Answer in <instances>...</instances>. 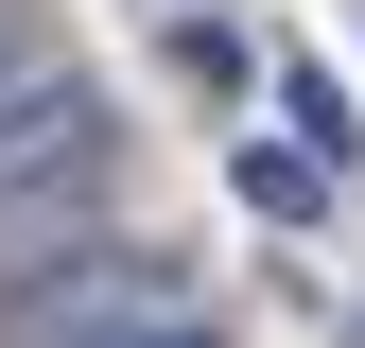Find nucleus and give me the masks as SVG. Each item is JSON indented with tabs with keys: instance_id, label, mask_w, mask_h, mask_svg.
I'll return each mask as SVG.
<instances>
[{
	"instance_id": "f257e3e1",
	"label": "nucleus",
	"mask_w": 365,
	"mask_h": 348,
	"mask_svg": "<svg viewBox=\"0 0 365 348\" xmlns=\"http://www.w3.org/2000/svg\"><path fill=\"white\" fill-rule=\"evenodd\" d=\"M105 174H122V105L87 70H18L0 87V244L53 227V209H87Z\"/></svg>"
},
{
	"instance_id": "f03ea898",
	"label": "nucleus",
	"mask_w": 365,
	"mask_h": 348,
	"mask_svg": "<svg viewBox=\"0 0 365 348\" xmlns=\"http://www.w3.org/2000/svg\"><path fill=\"white\" fill-rule=\"evenodd\" d=\"M174 87H209V105H244V87H279V53H261L226 0H174Z\"/></svg>"
},
{
	"instance_id": "7ed1b4c3",
	"label": "nucleus",
	"mask_w": 365,
	"mask_h": 348,
	"mask_svg": "<svg viewBox=\"0 0 365 348\" xmlns=\"http://www.w3.org/2000/svg\"><path fill=\"white\" fill-rule=\"evenodd\" d=\"M18 348H226L192 296H122V314H53V331H18Z\"/></svg>"
},
{
	"instance_id": "20e7f679",
	"label": "nucleus",
	"mask_w": 365,
	"mask_h": 348,
	"mask_svg": "<svg viewBox=\"0 0 365 348\" xmlns=\"http://www.w3.org/2000/svg\"><path fill=\"white\" fill-rule=\"evenodd\" d=\"M226 174H244V209H261V227H313V209H331V157H313L296 122H279V140H244Z\"/></svg>"
},
{
	"instance_id": "39448f33",
	"label": "nucleus",
	"mask_w": 365,
	"mask_h": 348,
	"mask_svg": "<svg viewBox=\"0 0 365 348\" xmlns=\"http://www.w3.org/2000/svg\"><path fill=\"white\" fill-rule=\"evenodd\" d=\"M279 122H296V140H313V157H331V174L365 157V105H348V87H331V70H313V53H279Z\"/></svg>"
},
{
	"instance_id": "423d86ee",
	"label": "nucleus",
	"mask_w": 365,
	"mask_h": 348,
	"mask_svg": "<svg viewBox=\"0 0 365 348\" xmlns=\"http://www.w3.org/2000/svg\"><path fill=\"white\" fill-rule=\"evenodd\" d=\"M18 70H35V53H18V18H0V87H18Z\"/></svg>"
},
{
	"instance_id": "0eeeda50",
	"label": "nucleus",
	"mask_w": 365,
	"mask_h": 348,
	"mask_svg": "<svg viewBox=\"0 0 365 348\" xmlns=\"http://www.w3.org/2000/svg\"><path fill=\"white\" fill-rule=\"evenodd\" d=\"M157 18H174V0H157Z\"/></svg>"
}]
</instances>
